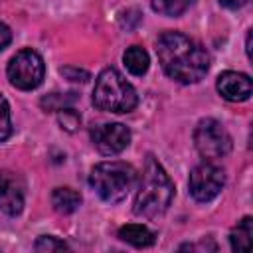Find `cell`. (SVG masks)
<instances>
[{
    "label": "cell",
    "mask_w": 253,
    "mask_h": 253,
    "mask_svg": "<svg viewBox=\"0 0 253 253\" xmlns=\"http://www.w3.org/2000/svg\"><path fill=\"white\" fill-rule=\"evenodd\" d=\"M219 4L229 10H237V8H243L247 4V0H219Z\"/></svg>",
    "instance_id": "7402d4cb"
},
{
    "label": "cell",
    "mask_w": 253,
    "mask_h": 253,
    "mask_svg": "<svg viewBox=\"0 0 253 253\" xmlns=\"http://www.w3.org/2000/svg\"><path fill=\"white\" fill-rule=\"evenodd\" d=\"M134 184H136L134 166L121 162V160L99 162L93 166V170L89 174V186L107 204L123 202L130 194Z\"/></svg>",
    "instance_id": "3957f363"
},
{
    "label": "cell",
    "mask_w": 253,
    "mask_h": 253,
    "mask_svg": "<svg viewBox=\"0 0 253 253\" xmlns=\"http://www.w3.org/2000/svg\"><path fill=\"white\" fill-rule=\"evenodd\" d=\"M10 42H12V32H10V28H8L4 22H0V51H2Z\"/></svg>",
    "instance_id": "44dd1931"
},
{
    "label": "cell",
    "mask_w": 253,
    "mask_h": 253,
    "mask_svg": "<svg viewBox=\"0 0 253 253\" xmlns=\"http://www.w3.org/2000/svg\"><path fill=\"white\" fill-rule=\"evenodd\" d=\"M24 210V182L16 172L0 170V211L18 215Z\"/></svg>",
    "instance_id": "9c48e42d"
},
{
    "label": "cell",
    "mask_w": 253,
    "mask_h": 253,
    "mask_svg": "<svg viewBox=\"0 0 253 253\" xmlns=\"http://www.w3.org/2000/svg\"><path fill=\"white\" fill-rule=\"evenodd\" d=\"M61 75H65L69 81H81V83H85L89 79V73L83 69H77V67H61Z\"/></svg>",
    "instance_id": "ffe728a7"
},
{
    "label": "cell",
    "mask_w": 253,
    "mask_h": 253,
    "mask_svg": "<svg viewBox=\"0 0 253 253\" xmlns=\"http://www.w3.org/2000/svg\"><path fill=\"white\" fill-rule=\"evenodd\" d=\"M57 121L61 125V128H65L67 132H73L79 125H81V115L71 109V107H65V109H59L57 111Z\"/></svg>",
    "instance_id": "e0dca14e"
},
{
    "label": "cell",
    "mask_w": 253,
    "mask_h": 253,
    "mask_svg": "<svg viewBox=\"0 0 253 253\" xmlns=\"http://www.w3.org/2000/svg\"><path fill=\"white\" fill-rule=\"evenodd\" d=\"M188 184H190V194L194 196V200L210 202L221 192V188L225 184V174L219 166H215L208 160V162L198 164L190 172V182Z\"/></svg>",
    "instance_id": "52a82bcc"
},
{
    "label": "cell",
    "mask_w": 253,
    "mask_h": 253,
    "mask_svg": "<svg viewBox=\"0 0 253 253\" xmlns=\"http://www.w3.org/2000/svg\"><path fill=\"white\" fill-rule=\"evenodd\" d=\"M51 204L57 213H73L81 206V196L71 188H55L51 194Z\"/></svg>",
    "instance_id": "7c38bea8"
},
{
    "label": "cell",
    "mask_w": 253,
    "mask_h": 253,
    "mask_svg": "<svg viewBox=\"0 0 253 253\" xmlns=\"http://www.w3.org/2000/svg\"><path fill=\"white\" fill-rule=\"evenodd\" d=\"M93 103L101 111L130 113L136 107L138 97H136L134 87L115 67H107L95 79Z\"/></svg>",
    "instance_id": "277c9868"
},
{
    "label": "cell",
    "mask_w": 253,
    "mask_h": 253,
    "mask_svg": "<svg viewBox=\"0 0 253 253\" xmlns=\"http://www.w3.org/2000/svg\"><path fill=\"white\" fill-rule=\"evenodd\" d=\"M91 140L103 156H115L128 146L130 130L121 123H105L91 130Z\"/></svg>",
    "instance_id": "ba28073f"
},
{
    "label": "cell",
    "mask_w": 253,
    "mask_h": 253,
    "mask_svg": "<svg viewBox=\"0 0 253 253\" xmlns=\"http://www.w3.org/2000/svg\"><path fill=\"white\" fill-rule=\"evenodd\" d=\"M192 4H194V0H150L152 10L158 12L160 16H168V18L182 16Z\"/></svg>",
    "instance_id": "9a60e30c"
},
{
    "label": "cell",
    "mask_w": 253,
    "mask_h": 253,
    "mask_svg": "<svg viewBox=\"0 0 253 253\" xmlns=\"http://www.w3.org/2000/svg\"><path fill=\"white\" fill-rule=\"evenodd\" d=\"M8 79L16 89L22 91H32L42 85L43 75H45V65L43 59L38 51L34 49H20L6 67Z\"/></svg>",
    "instance_id": "8992f818"
},
{
    "label": "cell",
    "mask_w": 253,
    "mask_h": 253,
    "mask_svg": "<svg viewBox=\"0 0 253 253\" xmlns=\"http://www.w3.org/2000/svg\"><path fill=\"white\" fill-rule=\"evenodd\" d=\"M172 198H174V184L170 176L154 156H148L134 198V208H132L134 213L146 219L160 217L170 208Z\"/></svg>",
    "instance_id": "7a4b0ae2"
},
{
    "label": "cell",
    "mask_w": 253,
    "mask_h": 253,
    "mask_svg": "<svg viewBox=\"0 0 253 253\" xmlns=\"http://www.w3.org/2000/svg\"><path fill=\"white\" fill-rule=\"evenodd\" d=\"M156 53L164 73L184 85L198 83L210 69L208 51L180 32H166L158 38Z\"/></svg>",
    "instance_id": "6da1fadb"
},
{
    "label": "cell",
    "mask_w": 253,
    "mask_h": 253,
    "mask_svg": "<svg viewBox=\"0 0 253 253\" xmlns=\"http://www.w3.org/2000/svg\"><path fill=\"white\" fill-rule=\"evenodd\" d=\"M119 239L132 245V247H150L156 239L154 231H150L146 225L140 223H126L119 229Z\"/></svg>",
    "instance_id": "8fae6325"
},
{
    "label": "cell",
    "mask_w": 253,
    "mask_h": 253,
    "mask_svg": "<svg viewBox=\"0 0 253 253\" xmlns=\"http://www.w3.org/2000/svg\"><path fill=\"white\" fill-rule=\"evenodd\" d=\"M12 134V121H10V105L6 97L0 93V142H4Z\"/></svg>",
    "instance_id": "d6986e66"
},
{
    "label": "cell",
    "mask_w": 253,
    "mask_h": 253,
    "mask_svg": "<svg viewBox=\"0 0 253 253\" xmlns=\"http://www.w3.org/2000/svg\"><path fill=\"white\" fill-rule=\"evenodd\" d=\"M123 61H125V67L128 69V73H132V75H144L150 65V57H148L146 49H142L140 45H130L123 53Z\"/></svg>",
    "instance_id": "4fadbf2b"
},
{
    "label": "cell",
    "mask_w": 253,
    "mask_h": 253,
    "mask_svg": "<svg viewBox=\"0 0 253 253\" xmlns=\"http://www.w3.org/2000/svg\"><path fill=\"white\" fill-rule=\"evenodd\" d=\"M34 249L40 251V253H51V251H65V249H69V247H67L65 241H61V239H57V237H53V235H42V237L36 241Z\"/></svg>",
    "instance_id": "ac0fdd59"
},
{
    "label": "cell",
    "mask_w": 253,
    "mask_h": 253,
    "mask_svg": "<svg viewBox=\"0 0 253 253\" xmlns=\"http://www.w3.org/2000/svg\"><path fill=\"white\" fill-rule=\"evenodd\" d=\"M245 51H247V57L251 59V30L247 32V40H245Z\"/></svg>",
    "instance_id": "603a6c76"
},
{
    "label": "cell",
    "mask_w": 253,
    "mask_h": 253,
    "mask_svg": "<svg viewBox=\"0 0 253 253\" xmlns=\"http://www.w3.org/2000/svg\"><path fill=\"white\" fill-rule=\"evenodd\" d=\"M217 91L231 103H241L251 97V79L239 71H223L217 77Z\"/></svg>",
    "instance_id": "30bf717a"
},
{
    "label": "cell",
    "mask_w": 253,
    "mask_h": 253,
    "mask_svg": "<svg viewBox=\"0 0 253 253\" xmlns=\"http://www.w3.org/2000/svg\"><path fill=\"white\" fill-rule=\"evenodd\" d=\"M251 237H253V219L247 215L243 217L229 233V243L233 251H249L251 247Z\"/></svg>",
    "instance_id": "5bb4252c"
},
{
    "label": "cell",
    "mask_w": 253,
    "mask_h": 253,
    "mask_svg": "<svg viewBox=\"0 0 253 253\" xmlns=\"http://www.w3.org/2000/svg\"><path fill=\"white\" fill-rule=\"evenodd\" d=\"M77 95L75 93H51L47 97H43L40 101V105L45 109V111H59V109H65V107H71L75 103Z\"/></svg>",
    "instance_id": "2e32d148"
},
{
    "label": "cell",
    "mask_w": 253,
    "mask_h": 253,
    "mask_svg": "<svg viewBox=\"0 0 253 253\" xmlns=\"http://www.w3.org/2000/svg\"><path fill=\"white\" fill-rule=\"evenodd\" d=\"M194 144L206 160H217L231 152V134L215 119H202L194 128Z\"/></svg>",
    "instance_id": "5b68a950"
}]
</instances>
